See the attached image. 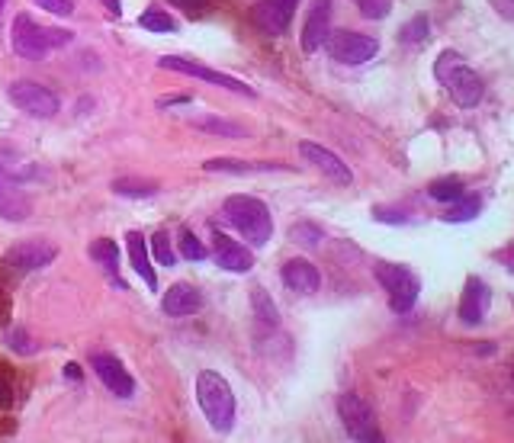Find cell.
<instances>
[{
	"instance_id": "cell-18",
	"label": "cell",
	"mask_w": 514,
	"mask_h": 443,
	"mask_svg": "<svg viewBox=\"0 0 514 443\" xmlns=\"http://www.w3.org/2000/svg\"><path fill=\"white\" fill-rule=\"evenodd\" d=\"M213 241H216L213 257H216V264L222 270H229V273H248L254 267V254L245 248V244H238V241L225 238L219 232H213Z\"/></svg>"
},
{
	"instance_id": "cell-12",
	"label": "cell",
	"mask_w": 514,
	"mask_h": 443,
	"mask_svg": "<svg viewBox=\"0 0 514 443\" xmlns=\"http://www.w3.org/2000/svg\"><path fill=\"white\" fill-rule=\"evenodd\" d=\"M299 155L306 164H312L315 171H322L328 180H335L338 187H351L354 183V174H351V167H347L335 151H328L322 145H315V142H299Z\"/></svg>"
},
{
	"instance_id": "cell-40",
	"label": "cell",
	"mask_w": 514,
	"mask_h": 443,
	"mask_svg": "<svg viewBox=\"0 0 514 443\" xmlns=\"http://www.w3.org/2000/svg\"><path fill=\"white\" fill-rule=\"evenodd\" d=\"M4 10H7V0H0V20H4Z\"/></svg>"
},
{
	"instance_id": "cell-33",
	"label": "cell",
	"mask_w": 514,
	"mask_h": 443,
	"mask_svg": "<svg viewBox=\"0 0 514 443\" xmlns=\"http://www.w3.org/2000/svg\"><path fill=\"white\" fill-rule=\"evenodd\" d=\"M354 4L367 20H386L392 10V0H354Z\"/></svg>"
},
{
	"instance_id": "cell-20",
	"label": "cell",
	"mask_w": 514,
	"mask_h": 443,
	"mask_svg": "<svg viewBox=\"0 0 514 443\" xmlns=\"http://www.w3.org/2000/svg\"><path fill=\"white\" fill-rule=\"evenodd\" d=\"M126 248H129V264H132V270L145 280L148 289H158V277H155V267H151L145 235L142 232H129L126 235Z\"/></svg>"
},
{
	"instance_id": "cell-26",
	"label": "cell",
	"mask_w": 514,
	"mask_h": 443,
	"mask_svg": "<svg viewBox=\"0 0 514 443\" xmlns=\"http://www.w3.org/2000/svg\"><path fill=\"white\" fill-rule=\"evenodd\" d=\"M193 129L219 135V139H241V135H245V129L235 126V122H225V119H193Z\"/></svg>"
},
{
	"instance_id": "cell-22",
	"label": "cell",
	"mask_w": 514,
	"mask_h": 443,
	"mask_svg": "<svg viewBox=\"0 0 514 443\" xmlns=\"http://www.w3.org/2000/svg\"><path fill=\"white\" fill-rule=\"evenodd\" d=\"M251 309H254L257 322H261V325H267V328H277L280 315H277V305H274V299L267 296V289H261V286H254V289H251Z\"/></svg>"
},
{
	"instance_id": "cell-19",
	"label": "cell",
	"mask_w": 514,
	"mask_h": 443,
	"mask_svg": "<svg viewBox=\"0 0 514 443\" xmlns=\"http://www.w3.org/2000/svg\"><path fill=\"white\" fill-rule=\"evenodd\" d=\"M161 309L171 318H187V315H196L203 309V296H200V289L190 286V283H174L168 293H164Z\"/></svg>"
},
{
	"instance_id": "cell-41",
	"label": "cell",
	"mask_w": 514,
	"mask_h": 443,
	"mask_svg": "<svg viewBox=\"0 0 514 443\" xmlns=\"http://www.w3.org/2000/svg\"><path fill=\"white\" fill-rule=\"evenodd\" d=\"M293 4H299V0H293Z\"/></svg>"
},
{
	"instance_id": "cell-27",
	"label": "cell",
	"mask_w": 514,
	"mask_h": 443,
	"mask_svg": "<svg viewBox=\"0 0 514 443\" xmlns=\"http://www.w3.org/2000/svg\"><path fill=\"white\" fill-rule=\"evenodd\" d=\"M428 193H431V200H437V203H457L463 196V180H457V177L434 180L428 187Z\"/></svg>"
},
{
	"instance_id": "cell-14",
	"label": "cell",
	"mask_w": 514,
	"mask_h": 443,
	"mask_svg": "<svg viewBox=\"0 0 514 443\" xmlns=\"http://www.w3.org/2000/svg\"><path fill=\"white\" fill-rule=\"evenodd\" d=\"M293 0H257L254 4V23L264 29L267 36H286L293 23Z\"/></svg>"
},
{
	"instance_id": "cell-34",
	"label": "cell",
	"mask_w": 514,
	"mask_h": 443,
	"mask_svg": "<svg viewBox=\"0 0 514 443\" xmlns=\"http://www.w3.org/2000/svg\"><path fill=\"white\" fill-rule=\"evenodd\" d=\"M33 4L55 13V17H71L74 13V0H33Z\"/></svg>"
},
{
	"instance_id": "cell-21",
	"label": "cell",
	"mask_w": 514,
	"mask_h": 443,
	"mask_svg": "<svg viewBox=\"0 0 514 443\" xmlns=\"http://www.w3.org/2000/svg\"><path fill=\"white\" fill-rule=\"evenodd\" d=\"M90 257H94V261L110 273V280L116 286H123V280H119V248L110 238H100V241L90 244Z\"/></svg>"
},
{
	"instance_id": "cell-28",
	"label": "cell",
	"mask_w": 514,
	"mask_h": 443,
	"mask_svg": "<svg viewBox=\"0 0 514 443\" xmlns=\"http://www.w3.org/2000/svg\"><path fill=\"white\" fill-rule=\"evenodd\" d=\"M479 212H482V203L476 200V196H473V200L460 196V200L444 212V222H473Z\"/></svg>"
},
{
	"instance_id": "cell-2",
	"label": "cell",
	"mask_w": 514,
	"mask_h": 443,
	"mask_svg": "<svg viewBox=\"0 0 514 443\" xmlns=\"http://www.w3.org/2000/svg\"><path fill=\"white\" fill-rule=\"evenodd\" d=\"M222 216L235 232L245 238L251 248H264V244L274 238V216L270 209L248 193H235L222 203Z\"/></svg>"
},
{
	"instance_id": "cell-13",
	"label": "cell",
	"mask_w": 514,
	"mask_h": 443,
	"mask_svg": "<svg viewBox=\"0 0 514 443\" xmlns=\"http://www.w3.org/2000/svg\"><path fill=\"white\" fill-rule=\"evenodd\" d=\"M33 216V200L26 196V190L17 183V177H10L0 167V219L7 222H26Z\"/></svg>"
},
{
	"instance_id": "cell-11",
	"label": "cell",
	"mask_w": 514,
	"mask_h": 443,
	"mask_svg": "<svg viewBox=\"0 0 514 443\" xmlns=\"http://www.w3.org/2000/svg\"><path fill=\"white\" fill-rule=\"evenodd\" d=\"M90 366H94L97 379L116 395V399H132V395H135V379L129 376L126 366L119 363V357H113V354H90Z\"/></svg>"
},
{
	"instance_id": "cell-4",
	"label": "cell",
	"mask_w": 514,
	"mask_h": 443,
	"mask_svg": "<svg viewBox=\"0 0 514 443\" xmlns=\"http://www.w3.org/2000/svg\"><path fill=\"white\" fill-rule=\"evenodd\" d=\"M10 42H13V52H17L20 58L42 61L52 49H65V45L71 42V33H68V29L39 26L33 17H26V13H20V17L13 20Z\"/></svg>"
},
{
	"instance_id": "cell-31",
	"label": "cell",
	"mask_w": 514,
	"mask_h": 443,
	"mask_svg": "<svg viewBox=\"0 0 514 443\" xmlns=\"http://www.w3.org/2000/svg\"><path fill=\"white\" fill-rule=\"evenodd\" d=\"M151 254H155V261H158L161 267H174V264H177V254H174V248H171L168 232H158L155 238H151Z\"/></svg>"
},
{
	"instance_id": "cell-7",
	"label": "cell",
	"mask_w": 514,
	"mask_h": 443,
	"mask_svg": "<svg viewBox=\"0 0 514 443\" xmlns=\"http://www.w3.org/2000/svg\"><path fill=\"white\" fill-rule=\"evenodd\" d=\"M328 55L331 61H338V65H367V61L380 52V42L373 36H364V33H351V29H338V33L328 36Z\"/></svg>"
},
{
	"instance_id": "cell-35",
	"label": "cell",
	"mask_w": 514,
	"mask_h": 443,
	"mask_svg": "<svg viewBox=\"0 0 514 443\" xmlns=\"http://www.w3.org/2000/svg\"><path fill=\"white\" fill-rule=\"evenodd\" d=\"M7 341H10L13 350H17V354H33V344L26 341V334H23V331H10V334H7Z\"/></svg>"
},
{
	"instance_id": "cell-32",
	"label": "cell",
	"mask_w": 514,
	"mask_h": 443,
	"mask_svg": "<svg viewBox=\"0 0 514 443\" xmlns=\"http://www.w3.org/2000/svg\"><path fill=\"white\" fill-rule=\"evenodd\" d=\"M180 257H184V261H206V248H203V244H200V238H196L193 232H187V228H184V232H180Z\"/></svg>"
},
{
	"instance_id": "cell-10",
	"label": "cell",
	"mask_w": 514,
	"mask_h": 443,
	"mask_svg": "<svg viewBox=\"0 0 514 443\" xmlns=\"http://www.w3.org/2000/svg\"><path fill=\"white\" fill-rule=\"evenodd\" d=\"M58 257V248L49 241H17L13 248L4 251V267L10 273H33L49 267Z\"/></svg>"
},
{
	"instance_id": "cell-23",
	"label": "cell",
	"mask_w": 514,
	"mask_h": 443,
	"mask_svg": "<svg viewBox=\"0 0 514 443\" xmlns=\"http://www.w3.org/2000/svg\"><path fill=\"white\" fill-rule=\"evenodd\" d=\"M206 174H254V171H267V164H248L238 158H213L203 164Z\"/></svg>"
},
{
	"instance_id": "cell-39",
	"label": "cell",
	"mask_w": 514,
	"mask_h": 443,
	"mask_svg": "<svg viewBox=\"0 0 514 443\" xmlns=\"http://www.w3.org/2000/svg\"><path fill=\"white\" fill-rule=\"evenodd\" d=\"M65 373H68L71 379H78V376H81V373H78V366H74V363H71V366H65Z\"/></svg>"
},
{
	"instance_id": "cell-17",
	"label": "cell",
	"mask_w": 514,
	"mask_h": 443,
	"mask_svg": "<svg viewBox=\"0 0 514 443\" xmlns=\"http://www.w3.org/2000/svg\"><path fill=\"white\" fill-rule=\"evenodd\" d=\"M492 305V289L482 283L479 277H470L463 286V296H460V322L463 325H482Z\"/></svg>"
},
{
	"instance_id": "cell-16",
	"label": "cell",
	"mask_w": 514,
	"mask_h": 443,
	"mask_svg": "<svg viewBox=\"0 0 514 443\" xmlns=\"http://www.w3.org/2000/svg\"><path fill=\"white\" fill-rule=\"evenodd\" d=\"M280 280H283L286 289H293V293H299V296H312V293H319L322 273H319V267H315L312 261H306V257H293V261H286V264H283Z\"/></svg>"
},
{
	"instance_id": "cell-36",
	"label": "cell",
	"mask_w": 514,
	"mask_h": 443,
	"mask_svg": "<svg viewBox=\"0 0 514 443\" xmlns=\"http://www.w3.org/2000/svg\"><path fill=\"white\" fill-rule=\"evenodd\" d=\"M489 4L495 7L498 17L508 20V23H514V0H489Z\"/></svg>"
},
{
	"instance_id": "cell-8",
	"label": "cell",
	"mask_w": 514,
	"mask_h": 443,
	"mask_svg": "<svg viewBox=\"0 0 514 443\" xmlns=\"http://www.w3.org/2000/svg\"><path fill=\"white\" fill-rule=\"evenodd\" d=\"M338 411H341L347 434L354 440H383V431H380V424H376L373 408L360 399L357 392H344L338 399Z\"/></svg>"
},
{
	"instance_id": "cell-37",
	"label": "cell",
	"mask_w": 514,
	"mask_h": 443,
	"mask_svg": "<svg viewBox=\"0 0 514 443\" xmlns=\"http://www.w3.org/2000/svg\"><path fill=\"white\" fill-rule=\"evenodd\" d=\"M100 4L107 7L110 17H123V4H119V0H100Z\"/></svg>"
},
{
	"instance_id": "cell-24",
	"label": "cell",
	"mask_w": 514,
	"mask_h": 443,
	"mask_svg": "<svg viewBox=\"0 0 514 443\" xmlns=\"http://www.w3.org/2000/svg\"><path fill=\"white\" fill-rule=\"evenodd\" d=\"M161 187L155 180H139V177H119L113 180V193L119 196H132V200H142V196H155Z\"/></svg>"
},
{
	"instance_id": "cell-38",
	"label": "cell",
	"mask_w": 514,
	"mask_h": 443,
	"mask_svg": "<svg viewBox=\"0 0 514 443\" xmlns=\"http://www.w3.org/2000/svg\"><path fill=\"white\" fill-rule=\"evenodd\" d=\"M174 4H180V7H196V4H203V0H174Z\"/></svg>"
},
{
	"instance_id": "cell-29",
	"label": "cell",
	"mask_w": 514,
	"mask_h": 443,
	"mask_svg": "<svg viewBox=\"0 0 514 443\" xmlns=\"http://www.w3.org/2000/svg\"><path fill=\"white\" fill-rule=\"evenodd\" d=\"M139 26L148 29V33H174V29H177L174 17H168V13H164V10H155V7L142 13V17H139Z\"/></svg>"
},
{
	"instance_id": "cell-15",
	"label": "cell",
	"mask_w": 514,
	"mask_h": 443,
	"mask_svg": "<svg viewBox=\"0 0 514 443\" xmlns=\"http://www.w3.org/2000/svg\"><path fill=\"white\" fill-rule=\"evenodd\" d=\"M331 36V0H312L306 26H302V52H319Z\"/></svg>"
},
{
	"instance_id": "cell-25",
	"label": "cell",
	"mask_w": 514,
	"mask_h": 443,
	"mask_svg": "<svg viewBox=\"0 0 514 443\" xmlns=\"http://www.w3.org/2000/svg\"><path fill=\"white\" fill-rule=\"evenodd\" d=\"M399 39H402V45H408V49H421V45H428V39H431V23H428V17L408 20L402 26Z\"/></svg>"
},
{
	"instance_id": "cell-6",
	"label": "cell",
	"mask_w": 514,
	"mask_h": 443,
	"mask_svg": "<svg viewBox=\"0 0 514 443\" xmlns=\"http://www.w3.org/2000/svg\"><path fill=\"white\" fill-rule=\"evenodd\" d=\"M7 97L20 113L33 116V119H52L58 110H62V103H58L52 90L36 81H13L7 87Z\"/></svg>"
},
{
	"instance_id": "cell-3",
	"label": "cell",
	"mask_w": 514,
	"mask_h": 443,
	"mask_svg": "<svg viewBox=\"0 0 514 443\" xmlns=\"http://www.w3.org/2000/svg\"><path fill=\"white\" fill-rule=\"evenodd\" d=\"M196 402H200L206 421L216 427L219 434H229L232 424H235V395L229 379L213 373V370H203L196 376Z\"/></svg>"
},
{
	"instance_id": "cell-9",
	"label": "cell",
	"mask_w": 514,
	"mask_h": 443,
	"mask_svg": "<svg viewBox=\"0 0 514 443\" xmlns=\"http://www.w3.org/2000/svg\"><path fill=\"white\" fill-rule=\"evenodd\" d=\"M158 68H164V71H177V74H187V78H200V81H206V84H216V87H222V90H232V94L254 97V90H251L248 84H241V81L229 78V74H222V71L206 68V65H200V61H193V58L161 55V58H158Z\"/></svg>"
},
{
	"instance_id": "cell-30",
	"label": "cell",
	"mask_w": 514,
	"mask_h": 443,
	"mask_svg": "<svg viewBox=\"0 0 514 443\" xmlns=\"http://www.w3.org/2000/svg\"><path fill=\"white\" fill-rule=\"evenodd\" d=\"M290 238L296 244H302V248H319V244L325 241V232L319 225H312V222H299L290 228Z\"/></svg>"
},
{
	"instance_id": "cell-5",
	"label": "cell",
	"mask_w": 514,
	"mask_h": 443,
	"mask_svg": "<svg viewBox=\"0 0 514 443\" xmlns=\"http://www.w3.org/2000/svg\"><path fill=\"white\" fill-rule=\"evenodd\" d=\"M376 280H380V286L386 289V296H389V309L396 312V315H408L415 309V302H418V293H421V283L418 277L408 267L402 264H376Z\"/></svg>"
},
{
	"instance_id": "cell-1",
	"label": "cell",
	"mask_w": 514,
	"mask_h": 443,
	"mask_svg": "<svg viewBox=\"0 0 514 443\" xmlns=\"http://www.w3.org/2000/svg\"><path fill=\"white\" fill-rule=\"evenodd\" d=\"M434 78L444 84L447 97L460 106V110H473V106L482 103V94H486V84H482L479 74L466 65V58L460 52H441L434 61Z\"/></svg>"
}]
</instances>
